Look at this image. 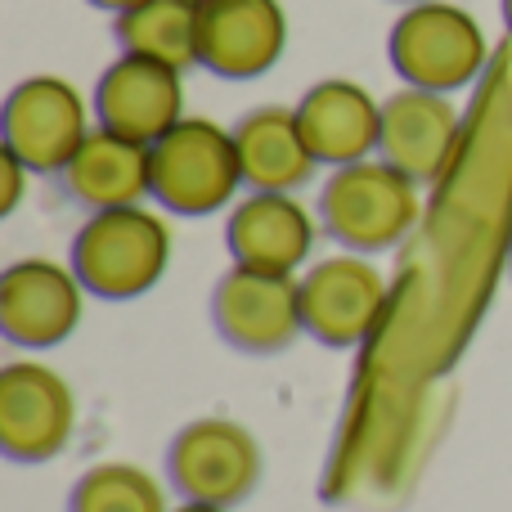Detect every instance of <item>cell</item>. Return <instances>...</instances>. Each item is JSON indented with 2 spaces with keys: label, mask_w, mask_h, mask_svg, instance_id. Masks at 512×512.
I'll use <instances>...</instances> for the list:
<instances>
[{
  "label": "cell",
  "mask_w": 512,
  "mask_h": 512,
  "mask_svg": "<svg viewBox=\"0 0 512 512\" xmlns=\"http://www.w3.org/2000/svg\"><path fill=\"white\" fill-rule=\"evenodd\" d=\"M418 212H423L418 180L396 171L387 158H364L351 162V167H337L324 180V194H319L324 234L360 256L396 248L418 225Z\"/></svg>",
  "instance_id": "obj_1"
},
{
  "label": "cell",
  "mask_w": 512,
  "mask_h": 512,
  "mask_svg": "<svg viewBox=\"0 0 512 512\" xmlns=\"http://www.w3.org/2000/svg\"><path fill=\"white\" fill-rule=\"evenodd\" d=\"M171 261V230L162 216L144 207L90 212V221L72 239V270L90 297L131 301L144 297L162 279Z\"/></svg>",
  "instance_id": "obj_2"
},
{
  "label": "cell",
  "mask_w": 512,
  "mask_h": 512,
  "mask_svg": "<svg viewBox=\"0 0 512 512\" xmlns=\"http://www.w3.org/2000/svg\"><path fill=\"white\" fill-rule=\"evenodd\" d=\"M387 59L405 86L450 95L481 77L490 45L468 9L450 5V0H418L391 27Z\"/></svg>",
  "instance_id": "obj_3"
},
{
  "label": "cell",
  "mask_w": 512,
  "mask_h": 512,
  "mask_svg": "<svg viewBox=\"0 0 512 512\" xmlns=\"http://www.w3.org/2000/svg\"><path fill=\"white\" fill-rule=\"evenodd\" d=\"M149 149H153V198L176 216H212L243 185L234 131L207 122V117H185Z\"/></svg>",
  "instance_id": "obj_4"
},
{
  "label": "cell",
  "mask_w": 512,
  "mask_h": 512,
  "mask_svg": "<svg viewBox=\"0 0 512 512\" xmlns=\"http://www.w3.org/2000/svg\"><path fill=\"white\" fill-rule=\"evenodd\" d=\"M167 477L189 504L234 508L261 486V445L230 418H198L171 441Z\"/></svg>",
  "instance_id": "obj_5"
},
{
  "label": "cell",
  "mask_w": 512,
  "mask_h": 512,
  "mask_svg": "<svg viewBox=\"0 0 512 512\" xmlns=\"http://www.w3.org/2000/svg\"><path fill=\"white\" fill-rule=\"evenodd\" d=\"M212 324L230 346L248 355H274L292 346L301 324V283L292 274L234 265L212 288Z\"/></svg>",
  "instance_id": "obj_6"
},
{
  "label": "cell",
  "mask_w": 512,
  "mask_h": 512,
  "mask_svg": "<svg viewBox=\"0 0 512 512\" xmlns=\"http://www.w3.org/2000/svg\"><path fill=\"white\" fill-rule=\"evenodd\" d=\"M387 310V279L360 252L324 256L301 274V324L324 346H360Z\"/></svg>",
  "instance_id": "obj_7"
},
{
  "label": "cell",
  "mask_w": 512,
  "mask_h": 512,
  "mask_svg": "<svg viewBox=\"0 0 512 512\" xmlns=\"http://www.w3.org/2000/svg\"><path fill=\"white\" fill-rule=\"evenodd\" d=\"M5 149L27 162L36 176H59L90 135L86 104L63 77H27L5 99Z\"/></svg>",
  "instance_id": "obj_8"
},
{
  "label": "cell",
  "mask_w": 512,
  "mask_h": 512,
  "mask_svg": "<svg viewBox=\"0 0 512 512\" xmlns=\"http://www.w3.org/2000/svg\"><path fill=\"white\" fill-rule=\"evenodd\" d=\"M77 396L45 364H5L0 373V450L14 463H45L72 441Z\"/></svg>",
  "instance_id": "obj_9"
},
{
  "label": "cell",
  "mask_w": 512,
  "mask_h": 512,
  "mask_svg": "<svg viewBox=\"0 0 512 512\" xmlns=\"http://www.w3.org/2000/svg\"><path fill=\"white\" fill-rule=\"evenodd\" d=\"M288 50L279 0H207L198 9V63L221 81L265 77Z\"/></svg>",
  "instance_id": "obj_10"
},
{
  "label": "cell",
  "mask_w": 512,
  "mask_h": 512,
  "mask_svg": "<svg viewBox=\"0 0 512 512\" xmlns=\"http://www.w3.org/2000/svg\"><path fill=\"white\" fill-rule=\"evenodd\" d=\"M99 126L140 144H158L176 122H185V81L180 68H167L144 54H122L99 72L95 86Z\"/></svg>",
  "instance_id": "obj_11"
},
{
  "label": "cell",
  "mask_w": 512,
  "mask_h": 512,
  "mask_svg": "<svg viewBox=\"0 0 512 512\" xmlns=\"http://www.w3.org/2000/svg\"><path fill=\"white\" fill-rule=\"evenodd\" d=\"M86 283L72 265L27 256L0 274V333L14 346H54L81 324Z\"/></svg>",
  "instance_id": "obj_12"
},
{
  "label": "cell",
  "mask_w": 512,
  "mask_h": 512,
  "mask_svg": "<svg viewBox=\"0 0 512 512\" xmlns=\"http://www.w3.org/2000/svg\"><path fill=\"white\" fill-rule=\"evenodd\" d=\"M378 153L418 185H436L459 153V108L441 90H396L382 99Z\"/></svg>",
  "instance_id": "obj_13"
},
{
  "label": "cell",
  "mask_w": 512,
  "mask_h": 512,
  "mask_svg": "<svg viewBox=\"0 0 512 512\" xmlns=\"http://www.w3.org/2000/svg\"><path fill=\"white\" fill-rule=\"evenodd\" d=\"M59 185L86 212L140 207V198L153 194V149L99 126L81 140L72 162L59 171Z\"/></svg>",
  "instance_id": "obj_14"
},
{
  "label": "cell",
  "mask_w": 512,
  "mask_h": 512,
  "mask_svg": "<svg viewBox=\"0 0 512 512\" xmlns=\"http://www.w3.org/2000/svg\"><path fill=\"white\" fill-rule=\"evenodd\" d=\"M297 122L306 135L310 153L328 167H351L364 162L378 149L382 135V104L346 77H328L319 86H310L297 104Z\"/></svg>",
  "instance_id": "obj_15"
},
{
  "label": "cell",
  "mask_w": 512,
  "mask_h": 512,
  "mask_svg": "<svg viewBox=\"0 0 512 512\" xmlns=\"http://www.w3.org/2000/svg\"><path fill=\"white\" fill-rule=\"evenodd\" d=\"M225 243L234 265L292 274L315 248V221L292 194H252L234 207Z\"/></svg>",
  "instance_id": "obj_16"
},
{
  "label": "cell",
  "mask_w": 512,
  "mask_h": 512,
  "mask_svg": "<svg viewBox=\"0 0 512 512\" xmlns=\"http://www.w3.org/2000/svg\"><path fill=\"white\" fill-rule=\"evenodd\" d=\"M234 144H239L243 185H252V194H292L319 167V158L310 153L306 135H301L297 108L283 104L243 113L239 126H234Z\"/></svg>",
  "instance_id": "obj_17"
},
{
  "label": "cell",
  "mask_w": 512,
  "mask_h": 512,
  "mask_svg": "<svg viewBox=\"0 0 512 512\" xmlns=\"http://www.w3.org/2000/svg\"><path fill=\"white\" fill-rule=\"evenodd\" d=\"M198 9L203 5L194 0H144L117 14L113 36L122 54H144L185 72L198 63Z\"/></svg>",
  "instance_id": "obj_18"
},
{
  "label": "cell",
  "mask_w": 512,
  "mask_h": 512,
  "mask_svg": "<svg viewBox=\"0 0 512 512\" xmlns=\"http://www.w3.org/2000/svg\"><path fill=\"white\" fill-rule=\"evenodd\" d=\"M68 512H171L162 486L131 463H95L68 495Z\"/></svg>",
  "instance_id": "obj_19"
},
{
  "label": "cell",
  "mask_w": 512,
  "mask_h": 512,
  "mask_svg": "<svg viewBox=\"0 0 512 512\" xmlns=\"http://www.w3.org/2000/svg\"><path fill=\"white\" fill-rule=\"evenodd\" d=\"M23 176H27V162L18 158V153H9V149H0V212H14L18 207V198H23Z\"/></svg>",
  "instance_id": "obj_20"
},
{
  "label": "cell",
  "mask_w": 512,
  "mask_h": 512,
  "mask_svg": "<svg viewBox=\"0 0 512 512\" xmlns=\"http://www.w3.org/2000/svg\"><path fill=\"white\" fill-rule=\"evenodd\" d=\"M95 9H108V14H126V9H135V5H144V0H90Z\"/></svg>",
  "instance_id": "obj_21"
},
{
  "label": "cell",
  "mask_w": 512,
  "mask_h": 512,
  "mask_svg": "<svg viewBox=\"0 0 512 512\" xmlns=\"http://www.w3.org/2000/svg\"><path fill=\"white\" fill-rule=\"evenodd\" d=\"M171 512H230V508H212V504H189V499H185V504H180V508H171Z\"/></svg>",
  "instance_id": "obj_22"
},
{
  "label": "cell",
  "mask_w": 512,
  "mask_h": 512,
  "mask_svg": "<svg viewBox=\"0 0 512 512\" xmlns=\"http://www.w3.org/2000/svg\"><path fill=\"white\" fill-rule=\"evenodd\" d=\"M499 9H504V23H508V32H512V0H499Z\"/></svg>",
  "instance_id": "obj_23"
},
{
  "label": "cell",
  "mask_w": 512,
  "mask_h": 512,
  "mask_svg": "<svg viewBox=\"0 0 512 512\" xmlns=\"http://www.w3.org/2000/svg\"><path fill=\"white\" fill-rule=\"evenodd\" d=\"M400 5H418V0H400Z\"/></svg>",
  "instance_id": "obj_24"
},
{
  "label": "cell",
  "mask_w": 512,
  "mask_h": 512,
  "mask_svg": "<svg viewBox=\"0 0 512 512\" xmlns=\"http://www.w3.org/2000/svg\"><path fill=\"white\" fill-rule=\"evenodd\" d=\"M194 5H207V0H194Z\"/></svg>",
  "instance_id": "obj_25"
},
{
  "label": "cell",
  "mask_w": 512,
  "mask_h": 512,
  "mask_svg": "<svg viewBox=\"0 0 512 512\" xmlns=\"http://www.w3.org/2000/svg\"><path fill=\"white\" fill-rule=\"evenodd\" d=\"M508 261H512V252H508Z\"/></svg>",
  "instance_id": "obj_26"
}]
</instances>
